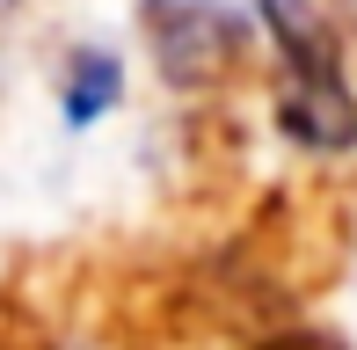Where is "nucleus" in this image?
Returning <instances> with one entry per match:
<instances>
[{
    "label": "nucleus",
    "instance_id": "1",
    "mask_svg": "<svg viewBox=\"0 0 357 350\" xmlns=\"http://www.w3.org/2000/svg\"><path fill=\"white\" fill-rule=\"evenodd\" d=\"M263 15H270V37H278V66H284L278 132L306 153H350L357 146V95L343 81L335 29L306 0H263Z\"/></svg>",
    "mask_w": 357,
    "mask_h": 350
},
{
    "label": "nucleus",
    "instance_id": "2",
    "mask_svg": "<svg viewBox=\"0 0 357 350\" xmlns=\"http://www.w3.org/2000/svg\"><path fill=\"white\" fill-rule=\"evenodd\" d=\"M139 15H146L153 66L168 88H212L248 44V29L226 0H146Z\"/></svg>",
    "mask_w": 357,
    "mask_h": 350
},
{
    "label": "nucleus",
    "instance_id": "3",
    "mask_svg": "<svg viewBox=\"0 0 357 350\" xmlns=\"http://www.w3.org/2000/svg\"><path fill=\"white\" fill-rule=\"evenodd\" d=\"M117 95H124V66H117V52H73L66 59V124L80 132V124H95V117H109L117 109Z\"/></svg>",
    "mask_w": 357,
    "mask_h": 350
},
{
    "label": "nucleus",
    "instance_id": "4",
    "mask_svg": "<svg viewBox=\"0 0 357 350\" xmlns=\"http://www.w3.org/2000/svg\"><path fill=\"white\" fill-rule=\"evenodd\" d=\"M8 29H15V0H0V59H8Z\"/></svg>",
    "mask_w": 357,
    "mask_h": 350
}]
</instances>
